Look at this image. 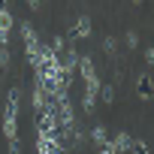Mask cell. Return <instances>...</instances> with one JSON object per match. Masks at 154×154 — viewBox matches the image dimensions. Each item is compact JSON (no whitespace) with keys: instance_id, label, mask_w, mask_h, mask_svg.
Listing matches in <instances>:
<instances>
[{"instance_id":"cell-9","label":"cell","mask_w":154,"mask_h":154,"mask_svg":"<svg viewBox=\"0 0 154 154\" xmlns=\"http://www.w3.org/2000/svg\"><path fill=\"white\" fill-rule=\"evenodd\" d=\"M130 151H133V154H151V148H148V142H142V139H133V145H130Z\"/></svg>"},{"instance_id":"cell-3","label":"cell","mask_w":154,"mask_h":154,"mask_svg":"<svg viewBox=\"0 0 154 154\" xmlns=\"http://www.w3.org/2000/svg\"><path fill=\"white\" fill-rule=\"evenodd\" d=\"M72 36L75 39H88L91 36V18L82 15V18H75V27H72Z\"/></svg>"},{"instance_id":"cell-11","label":"cell","mask_w":154,"mask_h":154,"mask_svg":"<svg viewBox=\"0 0 154 154\" xmlns=\"http://www.w3.org/2000/svg\"><path fill=\"white\" fill-rule=\"evenodd\" d=\"M100 97H103L106 103H115V88H112V85H100Z\"/></svg>"},{"instance_id":"cell-2","label":"cell","mask_w":154,"mask_h":154,"mask_svg":"<svg viewBox=\"0 0 154 154\" xmlns=\"http://www.w3.org/2000/svg\"><path fill=\"white\" fill-rule=\"evenodd\" d=\"M9 27H12V15H9V9H0V48L9 45Z\"/></svg>"},{"instance_id":"cell-19","label":"cell","mask_w":154,"mask_h":154,"mask_svg":"<svg viewBox=\"0 0 154 154\" xmlns=\"http://www.w3.org/2000/svg\"><path fill=\"white\" fill-rule=\"evenodd\" d=\"M133 3H142V0H133Z\"/></svg>"},{"instance_id":"cell-1","label":"cell","mask_w":154,"mask_h":154,"mask_svg":"<svg viewBox=\"0 0 154 154\" xmlns=\"http://www.w3.org/2000/svg\"><path fill=\"white\" fill-rule=\"evenodd\" d=\"M3 136H6V142L18 139V91H9V97H6V112H3Z\"/></svg>"},{"instance_id":"cell-13","label":"cell","mask_w":154,"mask_h":154,"mask_svg":"<svg viewBox=\"0 0 154 154\" xmlns=\"http://www.w3.org/2000/svg\"><path fill=\"white\" fill-rule=\"evenodd\" d=\"M124 42H127V48H136V45H139V33H136V30H127V33H124Z\"/></svg>"},{"instance_id":"cell-6","label":"cell","mask_w":154,"mask_h":154,"mask_svg":"<svg viewBox=\"0 0 154 154\" xmlns=\"http://www.w3.org/2000/svg\"><path fill=\"white\" fill-rule=\"evenodd\" d=\"M151 94H154V88H151V75L145 72V75H139V97H142V100H148Z\"/></svg>"},{"instance_id":"cell-15","label":"cell","mask_w":154,"mask_h":154,"mask_svg":"<svg viewBox=\"0 0 154 154\" xmlns=\"http://www.w3.org/2000/svg\"><path fill=\"white\" fill-rule=\"evenodd\" d=\"M9 154H21V145H18V139H12V142H9Z\"/></svg>"},{"instance_id":"cell-7","label":"cell","mask_w":154,"mask_h":154,"mask_svg":"<svg viewBox=\"0 0 154 154\" xmlns=\"http://www.w3.org/2000/svg\"><path fill=\"white\" fill-rule=\"evenodd\" d=\"M130 145H133L130 133H118V136H115V142H112V148H115V151H130Z\"/></svg>"},{"instance_id":"cell-8","label":"cell","mask_w":154,"mask_h":154,"mask_svg":"<svg viewBox=\"0 0 154 154\" xmlns=\"http://www.w3.org/2000/svg\"><path fill=\"white\" fill-rule=\"evenodd\" d=\"M21 36H24V45H36V36H33V27L27 21H21Z\"/></svg>"},{"instance_id":"cell-14","label":"cell","mask_w":154,"mask_h":154,"mask_svg":"<svg viewBox=\"0 0 154 154\" xmlns=\"http://www.w3.org/2000/svg\"><path fill=\"white\" fill-rule=\"evenodd\" d=\"M0 66H9V48H0Z\"/></svg>"},{"instance_id":"cell-12","label":"cell","mask_w":154,"mask_h":154,"mask_svg":"<svg viewBox=\"0 0 154 154\" xmlns=\"http://www.w3.org/2000/svg\"><path fill=\"white\" fill-rule=\"evenodd\" d=\"M94 106H97V94H85L82 97V109L85 112H94Z\"/></svg>"},{"instance_id":"cell-10","label":"cell","mask_w":154,"mask_h":154,"mask_svg":"<svg viewBox=\"0 0 154 154\" xmlns=\"http://www.w3.org/2000/svg\"><path fill=\"white\" fill-rule=\"evenodd\" d=\"M103 51H106V54H115V51H118V39H115V36H106V39H103Z\"/></svg>"},{"instance_id":"cell-17","label":"cell","mask_w":154,"mask_h":154,"mask_svg":"<svg viewBox=\"0 0 154 154\" xmlns=\"http://www.w3.org/2000/svg\"><path fill=\"white\" fill-rule=\"evenodd\" d=\"M100 154H118V151H115V148H112V142H109V145H103V148H100Z\"/></svg>"},{"instance_id":"cell-5","label":"cell","mask_w":154,"mask_h":154,"mask_svg":"<svg viewBox=\"0 0 154 154\" xmlns=\"http://www.w3.org/2000/svg\"><path fill=\"white\" fill-rule=\"evenodd\" d=\"M30 100H33V112H42L45 109V88L42 85H33V97Z\"/></svg>"},{"instance_id":"cell-4","label":"cell","mask_w":154,"mask_h":154,"mask_svg":"<svg viewBox=\"0 0 154 154\" xmlns=\"http://www.w3.org/2000/svg\"><path fill=\"white\" fill-rule=\"evenodd\" d=\"M91 142H94V145H100V148H103V145H109V133H106V127H103V124H94V130H91Z\"/></svg>"},{"instance_id":"cell-18","label":"cell","mask_w":154,"mask_h":154,"mask_svg":"<svg viewBox=\"0 0 154 154\" xmlns=\"http://www.w3.org/2000/svg\"><path fill=\"white\" fill-rule=\"evenodd\" d=\"M27 6H30V9H39V6H42V0H27Z\"/></svg>"},{"instance_id":"cell-16","label":"cell","mask_w":154,"mask_h":154,"mask_svg":"<svg viewBox=\"0 0 154 154\" xmlns=\"http://www.w3.org/2000/svg\"><path fill=\"white\" fill-rule=\"evenodd\" d=\"M145 63H148V66L154 63V48H145Z\"/></svg>"}]
</instances>
